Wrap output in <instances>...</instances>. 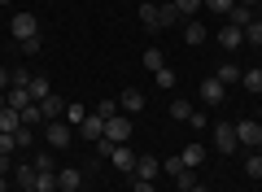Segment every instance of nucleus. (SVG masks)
I'll return each instance as SVG.
<instances>
[{"label": "nucleus", "instance_id": "e433bc0d", "mask_svg": "<svg viewBox=\"0 0 262 192\" xmlns=\"http://www.w3.org/2000/svg\"><path fill=\"white\" fill-rule=\"evenodd\" d=\"M232 5H236V0H206L210 13H232Z\"/></svg>", "mask_w": 262, "mask_h": 192}, {"label": "nucleus", "instance_id": "a878e982", "mask_svg": "<svg viewBox=\"0 0 262 192\" xmlns=\"http://www.w3.org/2000/svg\"><path fill=\"white\" fill-rule=\"evenodd\" d=\"M83 118H88V110H83L79 101H70V105H66V122H70V127H79Z\"/></svg>", "mask_w": 262, "mask_h": 192}, {"label": "nucleus", "instance_id": "cd10ccee", "mask_svg": "<svg viewBox=\"0 0 262 192\" xmlns=\"http://www.w3.org/2000/svg\"><path fill=\"white\" fill-rule=\"evenodd\" d=\"M22 122H27V127H39V122H44V110H39V105L31 101L27 110H22Z\"/></svg>", "mask_w": 262, "mask_h": 192}, {"label": "nucleus", "instance_id": "39448f33", "mask_svg": "<svg viewBox=\"0 0 262 192\" xmlns=\"http://www.w3.org/2000/svg\"><path fill=\"white\" fill-rule=\"evenodd\" d=\"M236 140H241L245 148H262V122H236Z\"/></svg>", "mask_w": 262, "mask_h": 192}, {"label": "nucleus", "instance_id": "a211bd4d", "mask_svg": "<svg viewBox=\"0 0 262 192\" xmlns=\"http://www.w3.org/2000/svg\"><path fill=\"white\" fill-rule=\"evenodd\" d=\"M140 22H144V31H162V13H158V5H140Z\"/></svg>", "mask_w": 262, "mask_h": 192}, {"label": "nucleus", "instance_id": "79ce46f5", "mask_svg": "<svg viewBox=\"0 0 262 192\" xmlns=\"http://www.w3.org/2000/svg\"><path fill=\"white\" fill-rule=\"evenodd\" d=\"M0 92H9V70L0 66Z\"/></svg>", "mask_w": 262, "mask_h": 192}, {"label": "nucleus", "instance_id": "393cba45", "mask_svg": "<svg viewBox=\"0 0 262 192\" xmlns=\"http://www.w3.org/2000/svg\"><path fill=\"white\" fill-rule=\"evenodd\" d=\"M22 127V110H5L0 114V131H18Z\"/></svg>", "mask_w": 262, "mask_h": 192}, {"label": "nucleus", "instance_id": "473e14b6", "mask_svg": "<svg viewBox=\"0 0 262 192\" xmlns=\"http://www.w3.org/2000/svg\"><path fill=\"white\" fill-rule=\"evenodd\" d=\"M92 114H101V118L110 122L114 114H118V101H96V110H92Z\"/></svg>", "mask_w": 262, "mask_h": 192}, {"label": "nucleus", "instance_id": "c9c22d12", "mask_svg": "<svg viewBox=\"0 0 262 192\" xmlns=\"http://www.w3.org/2000/svg\"><path fill=\"white\" fill-rule=\"evenodd\" d=\"M175 5H179V13H184V22H188V18H192V13H196V9H201V0H175Z\"/></svg>", "mask_w": 262, "mask_h": 192}, {"label": "nucleus", "instance_id": "6ab92c4d", "mask_svg": "<svg viewBox=\"0 0 262 192\" xmlns=\"http://www.w3.org/2000/svg\"><path fill=\"white\" fill-rule=\"evenodd\" d=\"M214 79L223 83V88H227V83H241V66H236V61H223V66H219V74H214Z\"/></svg>", "mask_w": 262, "mask_h": 192}, {"label": "nucleus", "instance_id": "bb28decb", "mask_svg": "<svg viewBox=\"0 0 262 192\" xmlns=\"http://www.w3.org/2000/svg\"><path fill=\"white\" fill-rule=\"evenodd\" d=\"M144 66H149V70L158 74L162 66H166V57H162V48H144Z\"/></svg>", "mask_w": 262, "mask_h": 192}, {"label": "nucleus", "instance_id": "5701e85b", "mask_svg": "<svg viewBox=\"0 0 262 192\" xmlns=\"http://www.w3.org/2000/svg\"><path fill=\"white\" fill-rule=\"evenodd\" d=\"M5 96H9V110H27V105H31L27 88H9V92H5Z\"/></svg>", "mask_w": 262, "mask_h": 192}, {"label": "nucleus", "instance_id": "a19ab883", "mask_svg": "<svg viewBox=\"0 0 262 192\" xmlns=\"http://www.w3.org/2000/svg\"><path fill=\"white\" fill-rule=\"evenodd\" d=\"M188 122H192V131H206V114H201V110H192V118H188Z\"/></svg>", "mask_w": 262, "mask_h": 192}, {"label": "nucleus", "instance_id": "f3484780", "mask_svg": "<svg viewBox=\"0 0 262 192\" xmlns=\"http://www.w3.org/2000/svg\"><path fill=\"white\" fill-rule=\"evenodd\" d=\"M227 18H232V27H249L258 13H253V5H232V13H227Z\"/></svg>", "mask_w": 262, "mask_h": 192}, {"label": "nucleus", "instance_id": "09e8293b", "mask_svg": "<svg viewBox=\"0 0 262 192\" xmlns=\"http://www.w3.org/2000/svg\"><path fill=\"white\" fill-rule=\"evenodd\" d=\"M0 5H9V0H0Z\"/></svg>", "mask_w": 262, "mask_h": 192}, {"label": "nucleus", "instance_id": "f8f14e48", "mask_svg": "<svg viewBox=\"0 0 262 192\" xmlns=\"http://www.w3.org/2000/svg\"><path fill=\"white\" fill-rule=\"evenodd\" d=\"M219 44L223 48H241L245 44V27H232V22H227V27L219 31Z\"/></svg>", "mask_w": 262, "mask_h": 192}, {"label": "nucleus", "instance_id": "f704fd0d", "mask_svg": "<svg viewBox=\"0 0 262 192\" xmlns=\"http://www.w3.org/2000/svg\"><path fill=\"white\" fill-rule=\"evenodd\" d=\"M13 148H18V140H13V131H0V153L9 157V153H13Z\"/></svg>", "mask_w": 262, "mask_h": 192}, {"label": "nucleus", "instance_id": "49530a36", "mask_svg": "<svg viewBox=\"0 0 262 192\" xmlns=\"http://www.w3.org/2000/svg\"><path fill=\"white\" fill-rule=\"evenodd\" d=\"M236 5H258V0H236Z\"/></svg>", "mask_w": 262, "mask_h": 192}, {"label": "nucleus", "instance_id": "1a4fd4ad", "mask_svg": "<svg viewBox=\"0 0 262 192\" xmlns=\"http://www.w3.org/2000/svg\"><path fill=\"white\" fill-rule=\"evenodd\" d=\"M201 101H206V105H223L227 101V88L219 79H206V83H201Z\"/></svg>", "mask_w": 262, "mask_h": 192}, {"label": "nucleus", "instance_id": "4468645a", "mask_svg": "<svg viewBox=\"0 0 262 192\" xmlns=\"http://www.w3.org/2000/svg\"><path fill=\"white\" fill-rule=\"evenodd\" d=\"M184 44H206V27H201V22H196V18H188L184 22Z\"/></svg>", "mask_w": 262, "mask_h": 192}, {"label": "nucleus", "instance_id": "b1692460", "mask_svg": "<svg viewBox=\"0 0 262 192\" xmlns=\"http://www.w3.org/2000/svg\"><path fill=\"white\" fill-rule=\"evenodd\" d=\"M179 157H184V166H201V162H206V148H201V144H188Z\"/></svg>", "mask_w": 262, "mask_h": 192}, {"label": "nucleus", "instance_id": "c03bdc74", "mask_svg": "<svg viewBox=\"0 0 262 192\" xmlns=\"http://www.w3.org/2000/svg\"><path fill=\"white\" fill-rule=\"evenodd\" d=\"M5 110H9V96H5V92H0V114H5Z\"/></svg>", "mask_w": 262, "mask_h": 192}, {"label": "nucleus", "instance_id": "2f4dec72", "mask_svg": "<svg viewBox=\"0 0 262 192\" xmlns=\"http://www.w3.org/2000/svg\"><path fill=\"white\" fill-rule=\"evenodd\" d=\"M13 140H18V148H31V140H35V131H31L27 122H22V127L13 131Z\"/></svg>", "mask_w": 262, "mask_h": 192}, {"label": "nucleus", "instance_id": "f03ea898", "mask_svg": "<svg viewBox=\"0 0 262 192\" xmlns=\"http://www.w3.org/2000/svg\"><path fill=\"white\" fill-rule=\"evenodd\" d=\"M13 39H18V44H27V39H35L39 35V18L35 13H13Z\"/></svg>", "mask_w": 262, "mask_h": 192}, {"label": "nucleus", "instance_id": "a18cd8bd", "mask_svg": "<svg viewBox=\"0 0 262 192\" xmlns=\"http://www.w3.org/2000/svg\"><path fill=\"white\" fill-rule=\"evenodd\" d=\"M188 192H210V188H206V183H192V188H188Z\"/></svg>", "mask_w": 262, "mask_h": 192}, {"label": "nucleus", "instance_id": "6e6552de", "mask_svg": "<svg viewBox=\"0 0 262 192\" xmlns=\"http://www.w3.org/2000/svg\"><path fill=\"white\" fill-rule=\"evenodd\" d=\"M75 131H79V136H83V140H92V144H96V140L105 136V118H101V114H88V118L79 122Z\"/></svg>", "mask_w": 262, "mask_h": 192}, {"label": "nucleus", "instance_id": "c756f323", "mask_svg": "<svg viewBox=\"0 0 262 192\" xmlns=\"http://www.w3.org/2000/svg\"><path fill=\"white\" fill-rule=\"evenodd\" d=\"M18 188H35V166H18Z\"/></svg>", "mask_w": 262, "mask_h": 192}, {"label": "nucleus", "instance_id": "4be33fe9", "mask_svg": "<svg viewBox=\"0 0 262 192\" xmlns=\"http://www.w3.org/2000/svg\"><path fill=\"white\" fill-rule=\"evenodd\" d=\"M245 175H249V179H262V148H253V153L245 157Z\"/></svg>", "mask_w": 262, "mask_h": 192}, {"label": "nucleus", "instance_id": "72a5a7b5", "mask_svg": "<svg viewBox=\"0 0 262 192\" xmlns=\"http://www.w3.org/2000/svg\"><path fill=\"white\" fill-rule=\"evenodd\" d=\"M245 39H249V44H258V48H262V22H258V18H253L249 27H245Z\"/></svg>", "mask_w": 262, "mask_h": 192}, {"label": "nucleus", "instance_id": "2eb2a0df", "mask_svg": "<svg viewBox=\"0 0 262 192\" xmlns=\"http://www.w3.org/2000/svg\"><path fill=\"white\" fill-rule=\"evenodd\" d=\"M39 110H44V122H53V118H61V114H66V101H61V96H44Z\"/></svg>", "mask_w": 262, "mask_h": 192}, {"label": "nucleus", "instance_id": "ea45409f", "mask_svg": "<svg viewBox=\"0 0 262 192\" xmlns=\"http://www.w3.org/2000/svg\"><path fill=\"white\" fill-rule=\"evenodd\" d=\"M131 192H158V188H153V179H131Z\"/></svg>", "mask_w": 262, "mask_h": 192}, {"label": "nucleus", "instance_id": "4c0bfd02", "mask_svg": "<svg viewBox=\"0 0 262 192\" xmlns=\"http://www.w3.org/2000/svg\"><path fill=\"white\" fill-rule=\"evenodd\" d=\"M31 166H35V170H57V162H53V153H39V157H35V162H31Z\"/></svg>", "mask_w": 262, "mask_h": 192}, {"label": "nucleus", "instance_id": "412c9836", "mask_svg": "<svg viewBox=\"0 0 262 192\" xmlns=\"http://www.w3.org/2000/svg\"><path fill=\"white\" fill-rule=\"evenodd\" d=\"M170 118H175V122H188V118H192V105H188L184 96H175V101H170Z\"/></svg>", "mask_w": 262, "mask_h": 192}, {"label": "nucleus", "instance_id": "de8ad7c7", "mask_svg": "<svg viewBox=\"0 0 262 192\" xmlns=\"http://www.w3.org/2000/svg\"><path fill=\"white\" fill-rule=\"evenodd\" d=\"M0 192H5V179H0Z\"/></svg>", "mask_w": 262, "mask_h": 192}, {"label": "nucleus", "instance_id": "c85d7f7f", "mask_svg": "<svg viewBox=\"0 0 262 192\" xmlns=\"http://www.w3.org/2000/svg\"><path fill=\"white\" fill-rule=\"evenodd\" d=\"M241 83L249 92H262V70H241Z\"/></svg>", "mask_w": 262, "mask_h": 192}, {"label": "nucleus", "instance_id": "58836bf2", "mask_svg": "<svg viewBox=\"0 0 262 192\" xmlns=\"http://www.w3.org/2000/svg\"><path fill=\"white\" fill-rule=\"evenodd\" d=\"M162 170H166V175H179V170H184V157H166V162H162Z\"/></svg>", "mask_w": 262, "mask_h": 192}, {"label": "nucleus", "instance_id": "dca6fc26", "mask_svg": "<svg viewBox=\"0 0 262 192\" xmlns=\"http://www.w3.org/2000/svg\"><path fill=\"white\" fill-rule=\"evenodd\" d=\"M110 162L118 166V170H131V166H136V153H131L127 144H114V153H110Z\"/></svg>", "mask_w": 262, "mask_h": 192}, {"label": "nucleus", "instance_id": "37998d69", "mask_svg": "<svg viewBox=\"0 0 262 192\" xmlns=\"http://www.w3.org/2000/svg\"><path fill=\"white\" fill-rule=\"evenodd\" d=\"M9 166H13V162H9V157H5V153H0V179L9 175Z\"/></svg>", "mask_w": 262, "mask_h": 192}, {"label": "nucleus", "instance_id": "aec40b11", "mask_svg": "<svg viewBox=\"0 0 262 192\" xmlns=\"http://www.w3.org/2000/svg\"><path fill=\"white\" fill-rule=\"evenodd\" d=\"M35 192H57V170H35Z\"/></svg>", "mask_w": 262, "mask_h": 192}, {"label": "nucleus", "instance_id": "ddd939ff", "mask_svg": "<svg viewBox=\"0 0 262 192\" xmlns=\"http://www.w3.org/2000/svg\"><path fill=\"white\" fill-rule=\"evenodd\" d=\"M158 13H162V27H179V22H184V13H179V5H175V0H162V5H158Z\"/></svg>", "mask_w": 262, "mask_h": 192}, {"label": "nucleus", "instance_id": "20e7f679", "mask_svg": "<svg viewBox=\"0 0 262 192\" xmlns=\"http://www.w3.org/2000/svg\"><path fill=\"white\" fill-rule=\"evenodd\" d=\"M57 192H83V170L79 166H61L57 170Z\"/></svg>", "mask_w": 262, "mask_h": 192}, {"label": "nucleus", "instance_id": "0eeeda50", "mask_svg": "<svg viewBox=\"0 0 262 192\" xmlns=\"http://www.w3.org/2000/svg\"><path fill=\"white\" fill-rule=\"evenodd\" d=\"M158 175H162V162H158V157H149V153L136 157V166H131V179H158Z\"/></svg>", "mask_w": 262, "mask_h": 192}, {"label": "nucleus", "instance_id": "f257e3e1", "mask_svg": "<svg viewBox=\"0 0 262 192\" xmlns=\"http://www.w3.org/2000/svg\"><path fill=\"white\" fill-rule=\"evenodd\" d=\"M44 140H48V148H66L75 140V127L61 122V118H53V122H44Z\"/></svg>", "mask_w": 262, "mask_h": 192}, {"label": "nucleus", "instance_id": "3c124183", "mask_svg": "<svg viewBox=\"0 0 262 192\" xmlns=\"http://www.w3.org/2000/svg\"><path fill=\"white\" fill-rule=\"evenodd\" d=\"M258 70H262V61H258Z\"/></svg>", "mask_w": 262, "mask_h": 192}, {"label": "nucleus", "instance_id": "423d86ee", "mask_svg": "<svg viewBox=\"0 0 262 192\" xmlns=\"http://www.w3.org/2000/svg\"><path fill=\"white\" fill-rule=\"evenodd\" d=\"M236 144H241V140H236V127L232 122H219L214 127V148L219 153H236Z\"/></svg>", "mask_w": 262, "mask_h": 192}, {"label": "nucleus", "instance_id": "7ed1b4c3", "mask_svg": "<svg viewBox=\"0 0 262 192\" xmlns=\"http://www.w3.org/2000/svg\"><path fill=\"white\" fill-rule=\"evenodd\" d=\"M105 140H114V144H127L131 140V118L127 114H114V118L105 122Z\"/></svg>", "mask_w": 262, "mask_h": 192}, {"label": "nucleus", "instance_id": "9b49d317", "mask_svg": "<svg viewBox=\"0 0 262 192\" xmlns=\"http://www.w3.org/2000/svg\"><path fill=\"white\" fill-rule=\"evenodd\" d=\"M118 110H127V114H140V110H144V92L127 88V92L118 96Z\"/></svg>", "mask_w": 262, "mask_h": 192}, {"label": "nucleus", "instance_id": "9d476101", "mask_svg": "<svg viewBox=\"0 0 262 192\" xmlns=\"http://www.w3.org/2000/svg\"><path fill=\"white\" fill-rule=\"evenodd\" d=\"M27 96H31V101H44V96H53V83H48L44 79V74H31V83H27Z\"/></svg>", "mask_w": 262, "mask_h": 192}, {"label": "nucleus", "instance_id": "8fccbe9b", "mask_svg": "<svg viewBox=\"0 0 262 192\" xmlns=\"http://www.w3.org/2000/svg\"><path fill=\"white\" fill-rule=\"evenodd\" d=\"M175 192H184V188H175Z\"/></svg>", "mask_w": 262, "mask_h": 192}, {"label": "nucleus", "instance_id": "7c9ffc66", "mask_svg": "<svg viewBox=\"0 0 262 192\" xmlns=\"http://www.w3.org/2000/svg\"><path fill=\"white\" fill-rule=\"evenodd\" d=\"M153 79H158V88H166V92L175 88V70H170V66H162V70L153 74Z\"/></svg>", "mask_w": 262, "mask_h": 192}]
</instances>
